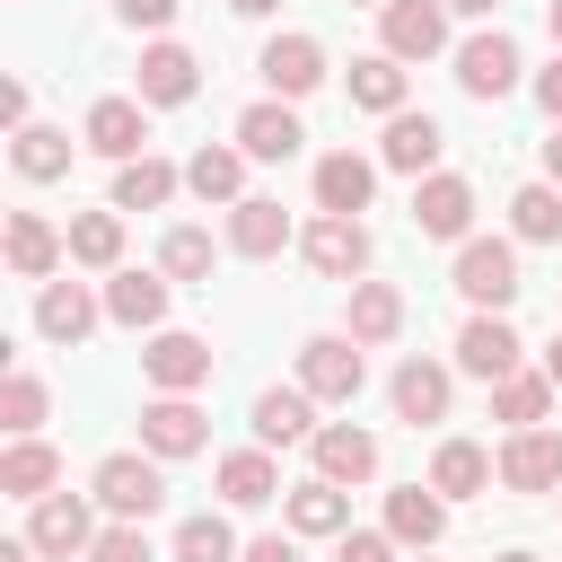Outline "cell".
<instances>
[{
	"mask_svg": "<svg viewBox=\"0 0 562 562\" xmlns=\"http://www.w3.org/2000/svg\"><path fill=\"white\" fill-rule=\"evenodd\" d=\"M413 228L422 237H465L474 228V184L465 176H422L413 184Z\"/></svg>",
	"mask_w": 562,
	"mask_h": 562,
	"instance_id": "obj_11",
	"label": "cell"
},
{
	"mask_svg": "<svg viewBox=\"0 0 562 562\" xmlns=\"http://www.w3.org/2000/svg\"><path fill=\"white\" fill-rule=\"evenodd\" d=\"M176 184H184V176L140 149V158H123V176H114V211H158V202H176Z\"/></svg>",
	"mask_w": 562,
	"mask_h": 562,
	"instance_id": "obj_29",
	"label": "cell"
},
{
	"mask_svg": "<svg viewBox=\"0 0 562 562\" xmlns=\"http://www.w3.org/2000/svg\"><path fill=\"white\" fill-rule=\"evenodd\" d=\"M360 351H369V342H351V334H316V342H299V386H307L316 404H351L360 378H369Z\"/></svg>",
	"mask_w": 562,
	"mask_h": 562,
	"instance_id": "obj_2",
	"label": "cell"
},
{
	"mask_svg": "<svg viewBox=\"0 0 562 562\" xmlns=\"http://www.w3.org/2000/svg\"><path fill=\"white\" fill-rule=\"evenodd\" d=\"M79 132H88V149H97V158H140V140H149V114H140V97H97Z\"/></svg>",
	"mask_w": 562,
	"mask_h": 562,
	"instance_id": "obj_12",
	"label": "cell"
},
{
	"mask_svg": "<svg viewBox=\"0 0 562 562\" xmlns=\"http://www.w3.org/2000/svg\"><path fill=\"white\" fill-rule=\"evenodd\" d=\"M501 0H448V18H492Z\"/></svg>",
	"mask_w": 562,
	"mask_h": 562,
	"instance_id": "obj_48",
	"label": "cell"
},
{
	"mask_svg": "<svg viewBox=\"0 0 562 562\" xmlns=\"http://www.w3.org/2000/svg\"><path fill=\"white\" fill-rule=\"evenodd\" d=\"M369 193H378V167L369 158H351V149H334V158H316V211H369Z\"/></svg>",
	"mask_w": 562,
	"mask_h": 562,
	"instance_id": "obj_21",
	"label": "cell"
},
{
	"mask_svg": "<svg viewBox=\"0 0 562 562\" xmlns=\"http://www.w3.org/2000/svg\"><path fill=\"white\" fill-rule=\"evenodd\" d=\"M9 158H18V176H26V184H53V176L70 167V132H53V123H26V132L9 140Z\"/></svg>",
	"mask_w": 562,
	"mask_h": 562,
	"instance_id": "obj_34",
	"label": "cell"
},
{
	"mask_svg": "<svg viewBox=\"0 0 562 562\" xmlns=\"http://www.w3.org/2000/svg\"><path fill=\"white\" fill-rule=\"evenodd\" d=\"M158 272H167V281H211V237H202V228H167Z\"/></svg>",
	"mask_w": 562,
	"mask_h": 562,
	"instance_id": "obj_41",
	"label": "cell"
},
{
	"mask_svg": "<svg viewBox=\"0 0 562 562\" xmlns=\"http://www.w3.org/2000/svg\"><path fill=\"white\" fill-rule=\"evenodd\" d=\"M544 378H553V386H562V334H553V342H544Z\"/></svg>",
	"mask_w": 562,
	"mask_h": 562,
	"instance_id": "obj_51",
	"label": "cell"
},
{
	"mask_svg": "<svg viewBox=\"0 0 562 562\" xmlns=\"http://www.w3.org/2000/svg\"><path fill=\"white\" fill-rule=\"evenodd\" d=\"M439 149H448V132H439L430 114H386V140H378V158H386L395 176H430V167H439Z\"/></svg>",
	"mask_w": 562,
	"mask_h": 562,
	"instance_id": "obj_16",
	"label": "cell"
},
{
	"mask_svg": "<svg viewBox=\"0 0 562 562\" xmlns=\"http://www.w3.org/2000/svg\"><path fill=\"white\" fill-rule=\"evenodd\" d=\"M518 351H527V342H518V334H509L492 307H483V316L457 334V369H465V378H483V386H492V378H509V369H518Z\"/></svg>",
	"mask_w": 562,
	"mask_h": 562,
	"instance_id": "obj_13",
	"label": "cell"
},
{
	"mask_svg": "<svg viewBox=\"0 0 562 562\" xmlns=\"http://www.w3.org/2000/svg\"><path fill=\"white\" fill-rule=\"evenodd\" d=\"M307 448H316V474H325V483H369V474H378V439L351 430V422H325Z\"/></svg>",
	"mask_w": 562,
	"mask_h": 562,
	"instance_id": "obj_19",
	"label": "cell"
},
{
	"mask_svg": "<svg viewBox=\"0 0 562 562\" xmlns=\"http://www.w3.org/2000/svg\"><path fill=\"white\" fill-rule=\"evenodd\" d=\"M176 562H237V536H228V518H184L176 527Z\"/></svg>",
	"mask_w": 562,
	"mask_h": 562,
	"instance_id": "obj_40",
	"label": "cell"
},
{
	"mask_svg": "<svg viewBox=\"0 0 562 562\" xmlns=\"http://www.w3.org/2000/svg\"><path fill=\"white\" fill-rule=\"evenodd\" d=\"M404 334V299L386 281H351V342H395Z\"/></svg>",
	"mask_w": 562,
	"mask_h": 562,
	"instance_id": "obj_33",
	"label": "cell"
},
{
	"mask_svg": "<svg viewBox=\"0 0 562 562\" xmlns=\"http://www.w3.org/2000/svg\"><path fill=\"white\" fill-rule=\"evenodd\" d=\"M378 35H386L395 61H430L448 44V0H386L378 9Z\"/></svg>",
	"mask_w": 562,
	"mask_h": 562,
	"instance_id": "obj_5",
	"label": "cell"
},
{
	"mask_svg": "<svg viewBox=\"0 0 562 562\" xmlns=\"http://www.w3.org/2000/svg\"><path fill=\"white\" fill-rule=\"evenodd\" d=\"M299 140H307V132H299V114H290L281 97H272V105H246V114H237V149H246V158H263V167L299 158Z\"/></svg>",
	"mask_w": 562,
	"mask_h": 562,
	"instance_id": "obj_15",
	"label": "cell"
},
{
	"mask_svg": "<svg viewBox=\"0 0 562 562\" xmlns=\"http://www.w3.org/2000/svg\"><path fill=\"white\" fill-rule=\"evenodd\" d=\"M114 18H123V26H167L176 0H114Z\"/></svg>",
	"mask_w": 562,
	"mask_h": 562,
	"instance_id": "obj_44",
	"label": "cell"
},
{
	"mask_svg": "<svg viewBox=\"0 0 562 562\" xmlns=\"http://www.w3.org/2000/svg\"><path fill=\"white\" fill-rule=\"evenodd\" d=\"M0 123H9V132H26V88H18V79L0 88Z\"/></svg>",
	"mask_w": 562,
	"mask_h": 562,
	"instance_id": "obj_47",
	"label": "cell"
},
{
	"mask_svg": "<svg viewBox=\"0 0 562 562\" xmlns=\"http://www.w3.org/2000/svg\"><path fill=\"white\" fill-rule=\"evenodd\" d=\"M202 439H211V422H202L193 395H149V404H140V448H149V457H193Z\"/></svg>",
	"mask_w": 562,
	"mask_h": 562,
	"instance_id": "obj_10",
	"label": "cell"
},
{
	"mask_svg": "<svg viewBox=\"0 0 562 562\" xmlns=\"http://www.w3.org/2000/svg\"><path fill=\"white\" fill-rule=\"evenodd\" d=\"M88 492H97L114 518H149V509L167 501V474H158L149 457H132V448H123V457H105V465H97V483H88Z\"/></svg>",
	"mask_w": 562,
	"mask_h": 562,
	"instance_id": "obj_7",
	"label": "cell"
},
{
	"mask_svg": "<svg viewBox=\"0 0 562 562\" xmlns=\"http://www.w3.org/2000/svg\"><path fill=\"white\" fill-rule=\"evenodd\" d=\"M457 88L483 97V105L509 97V88H518V44H509L501 26H492V35H465V44H457Z\"/></svg>",
	"mask_w": 562,
	"mask_h": 562,
	"instance_id": "obj_9",
	"label": "cell"
},
{
	"mask_svg": "<svg viewBox=\"0 0 562 562\" xmlns=\"http://www.w3.org/2000/svg\"><path fill=\"white\" fill-rule=\"evenodd\" d=\"M105 316L132 325V334H158V325H167V281H158V272H114V281H105Z\"/></svg>",
	"mask_w": 562,
	"mask_h": 562,
	"instance_id": "obj_23",
	"label": "cell"
},
{
	"mask_svg": "<svg viewBox=\"0 0 562 562\" xmlns=\"http://www.w3.org/2000/svg\"><path fill=\"white\" fill-rule=\"evenodd\" d=\"M360 9H386V0H360Z\"/></svg>",
	"mask_w": 562,
	"mask_h": 562,
	"instance_id": "obj_55",
	"label": "cell"
},
{
	"mask_svg": "<svg viewBox=\"0 0 562 562\" xmlns=\"http://www.w3.org/2000/svg\"><path fill=\"white\" fill-rule=\"evenodd\" d=\"M299 246H307V263H316L325 281H360V272H369V228H360L351 211H316Z\"/></svg>",
	"mask_w": 562,
	"mask_h": 562,
	"instance_id": "obj_3",
	"label": "cell"
},
{
	"mask_svg": "<svg viewBox=\"0 0 562 562\" xmlns=\"http://www.w3.org/2000/svg\"><path fill=\"white\" fill-rule=\"evenodd\" d=\"M61 483V457L44 448V439H9V457H0V492L9 501H44Z\"/></svg>",
	"mask_w": 562,
	"mask_h": 562,
	"instance_id": "obj_28",
	"label": "cell"
},
{
	"mask_svg": "<svg viewBox=\"0 0 562 562\" xmlns=\"http://www.w3.org/2000/svg\"><path fill=\"white\" fill-rule=\"evenodd\" d=\"M492 474H501V465H492L474 439H439V457H430V492H439V501H474Z\"/></svg>",
	"mask_w": 562,
	"mask_h": 562,
	"instance_id": "obj_27",
	"label": "cell"
},
{
	"mask_svg": "<svg viewBox=\"0 0 562 562\" xmlns=\"http://www.w3.org/2000/svg\"><path fill=\"white\" fill-rule=\"evenodd\" d=\"M290 527H299V536H342V527H351V501H342V483L307 474V483L290 492Z\"/></svg>",
	"mask_w": 562,
	"mask_h": 562,
	"instance_id": "obj_31",
	"label": "cell"
},
{
	"mask_svg": "<svg viewBox=\"0 0 562 562\" xmlns=\"http://www.w3.org/2000/svg\"><path fill=\"white\" fill-rule=\"evenodd\" d=\"M536 97H544V114H553V123H562V53H553V61H544V70H536Z\"/></svg>",
	"mask_w": 562,
	"mask_h": 562,
	"instance_id": "obj_45",
	"label": "cell"
},
{
	"mask_svg": "<svg viewBox=\"0 0 562 562\" xmlns=\"http://www.w3.org/2000/svg\"><path fill=\"white\" fill-rule=\"evenodd\" d=\"M334 562H395V536H369V527L351 536V527H342V536H334Z\"/></svg>",
	"mask_w": 562,
	"mask_h": 562,
	"instance_id": "obj_43",
	"label": "cell"
},
{
	"mask_svg": "<svg viewBox=\"0 0 562 562\" xmlns=\"http://www.w3.org/2000/svg\"><path fill=\"white\" fill-rule=\"evenodd\" d=\"M553 53H562V0H553Z\"/></svg>",
	"mask_w": 562,
	"mask_h": 562,
	"instance_id": "obj_53",
	"label": "cell"
},
{
	"mask_svg": "<svg viewBox=\"0 0 562 562\" xmlns=\"http://www.w3.org/2000/svg\"><path fill=\"white\" fill-rule=\"evenodd\" d=\"M518 290H527V281H518V246H509V237H465V246H457V299H474V307L501 316Z\"/></svg>",
	"mask_w": 562,
	"mask_h": 562,
	"instance_id": "obj_1",
	"label": "cell"
},
{
	"mask_svg": "<svg viewBox=\"0 0 562 562\" xmlns=\"http://www.w3.org/2000/svg\"><path fill=\"white\" fill-rule=\"evenodd\" d=\"M492 413H501L509 430H527V422H544V413H553V378H527V369H509V378H492Z\"/></svg>",
	"mask_w": 562,
	"mask_h": 562,
	"instance_id": "obj_36",
	"label": "cell"
},
{
	"mask_svg": "<svg viewBox=\"0 0 562 562\" xmlns=\"http://www.w3.org/2000/svg\"><path fill=\"white\" fill-rule=\"evenodd\" d=\"M26 544H35L44 562H70V553H88V544H97V518H88V501H79V492H44V501H35V518H26Z\"/></svg>",
	"mask_w": 562,
	"mask_h": 562,
	"instance_id": "obj_4",
	"label": "cell"
},
{
	"mask_svg": "<svg viewBox=\"0 0 562 562\" xmlns=\"http://www.w3.org/2000/svg\"><path fill=\"white\" fill-rule=\"evenodd\" d=\"M246 562H299V544H290V536H255V544H246Z\"/></svg>",
	"mask_w": 562,
	"mask_h": 562,
	"instance_id": "obj_46",
	"label": "cell"
},
{
	"mask_svg": "<svg viewBox=\"0 0 562 562\" xmlns=\"http://www.w3.org/2000/svg\"><path fill=\"white\" fill-rule=\"evenodd\" d=\"M272 492H281V474H272V457H263V448L220 457V501H228V509H263Z\"/></svg>",
	"mask_w": 562,
	"mask_h": 562,
	"instance_id": "obj_30",
	"label": "cell"
},
{
	"mask_svg": "<svg viewBox=\"0 0 562 562\" xmlns=\"http://www.w3.org/2000/svg\"><path fill=\"white\" fill-rule=\"evenodd\" d=\"M509 228H518L527 246H553V237H562V184H527V193L509 202Z\"/></svg>",
	"mask_w": 562,
	"mask_h": 562,
	"instance_id": "obj_38",
	"label": "cell"
},
{
	"mask_svg": "<svg viewBox=\"0 0 562 562\" xmlns=\"http://www.w3.org/2000/svg\"><path fill=\"white\" fill-rule=\"evenodd\" d=\"M88 562H158L149 553V536H140V518H114L97 544H88Z\"/></svg>",
	"mask_w": 562,
	"mask_h": 562,
	"instance_id": "obj_42",
	"label": "cell"
},
{
	"mask_svg": "<svg viewBox=\"0 0 562 562\" xmlns=\"http://www.w3.org/2000/svg\"><path fill=\"white\" fill-rule=\"evenodd\" d=\"M351 105L404 114V61H395V53H360V61H351Z\"/></svg>",
	"mask_w": 562,
	"mask_h": 562,
	"instance_id": "obj_32",
	"label": "cell"
},
{
	"mask_svg": "<svg viewBox=\"0 0 562 562\" xmlns=\"http://www.w3.org/2000/svg\"><path fill=\"white\" fill-rule=\"evenodd\" d=\"M544 176L562 184V123H553V140H544Z\"/></svg>",
	"mask_w": 562,
	"mask_h": 562,
	"instance_id": "obj_49",
	"label": "cell"
},
{
	"mask_svg": "<svg viewBox=\"0 0 562 562\" xmlns=\"http://www.w3.org/2000/svg\"><path fill=\"white\" fill-rule=\"evenodd\" d=\"M61 255H70V237H53V220L9 211V272H18V281H53Z\"/></svg>",
	"mask_w": 562,
	"mask_h": 562,
	"instance_id": "obj_22",
	"label": "cell"
},
{
	"mask_svg": "<svg viewBox=\"0 0 562 562\" xmlns=\"http://www.w3.org/2000/svg\"><path fill=\"white\" fill-rule=\"evenodd\" d=\"M492 562H536V553H492Z\"/></svg>",
	"mask_w": 562,
	"mask_h": 562,
	"instance_id": "obj_54",
	"label": "cell"
},
{
	"mask_svg": "<svg viewBox=\"0 0 562 562\" xmlns=\"http://www.w3.org/2000/svg\"><path fill=\"white\" fill-rule=\"evenodd\" d=\"M0 562H35V544H26V536H18V544H0Z\"/></svg>",
	"mask_w": 562,
	"mask_h": 562,
	"instance_id": "obj_52",
	"label": "cell"
},
{
	"mask_svg": "<svg viewBox=\"0 0 562 562\" xmlns=\"http://www.w3.org/2000/svg\"><path fill=\"white\" fill-rule=\"evenodd\" d=\"M255 439H263V448L316 439V395H307V386H263V395H255Z\"/></svg>",
	"mask_w": 562,
	"mask_h": 562,
	"instance_id": "obj_18",
	"label": "cell"
},
{
	"mask_svg": "<svg viewBox=\"0 0 562 562\" xmlns=\"http://www.w3.org/2000/svg\"><path fill=\"white\" fill-rule=\"evenodd\" d=\"M184 184H193L202 202H246V149H193Z\"/></svg>",
	"mask_w": 562,
	"mask_h": 562,
	"instance_id": "obj_35",
	"label": "cell"
},
{
	"mask_svg": "<svg viewBox=\"0 0 562 562\" xmlns=\"http://www.w3.org/2000/svg\"><path fill=\"white\" fill-rule=\"evenodd\" d=\"M228 246H237V255H255V263H263V255H281V246H290V211H281L272 193L228 202Z\"/></svg>",
	"mask_w": 562,
	"mask_h": 562,
	"instance_id": "obj_17",
	"label": "cell"
},
{
	"mask_svg": "<svg viewBox=\"0 0 562 562\" xmlns=\"http://www.w3.org/2000/svg\"><path fill=\"white\" fill-rule=\"evenodd\" d=\"M439 527H448V501L430 492V483H404V492H386V536L395 544H439Z\"/></svg>",
	"mask_w": 562,
	"mask_h": 562,
	"instance_id": "obj_24",
	"label": "cell"
},
{
	"mask_svg": "<svg viewBox=\"0 0 562 562\" xmlns=\"http://www.w3.org/2000/svg\"><path fill=\"white\" fill-rule=\"evenodd\" d=\"M228 9H237V18H272L281 0H228Z\"/></svg>",
	"mask_w": 562,
	"mask_h": 562,
	"instance_id": "obj_50",
	"label": "cell"
},
{
	"mask_svg": "<svg viewBox=\"0 0 562 562\" xmlns=\"http://www.w3.org/2000/svg\"><path fill=\"white\" fill-rule=\"evenodd\" d=\"M35 422H44V378L9 369V386H0V430H9V439H35Z\"/></svg>",
	"mask_w": 562,
	"mask_h": 562,
	"instance_id": "obj_39",
	"label": "cell"
},
{
	"mask_svg": "<svg viewBox=\"0 0 562 562\" xmlns=\"http://www.w3.org/2000/svg\"><path fill=\"white\" fill-rule=\"evenodd\" d=\"M395 422H448V369L439 360H404L395 369Z\"/></svg>",
	"mask_w": 562,
	"mask_h": 562,
	"instance_id": "obj_26",
	"label": "cell"
},
{
	"mask_svg": "<svg viewBox=\"0 0 562 562\" xmlns=\"http://www.w3.org/2000/svg\"><path fill=\"white\" fill-rule=\"evenodd\" d=\"M263 79H272V97L325 88V44H316V35H272V44H263Z\"/></svg>",
	"mask_w": 562,
	"mask_h": 562,
	"instance_id": "obj_14",
	"label": "cell"
},
{
	"mask_svg": "<svg viewBox=\"0 0 562 562\" xmlns=\"http://www.w3.org/2000/svg\"><path fill=\"white\" fill-rule=\"evenodd\" d=\"M501 483H509V492H562V430H544V422L509 430V448H501Z\"/></svg>",
	"mask_w": 562,
	"mask_h": 562,
	"instance_id": "obj_8",
	"label": "cell"
},
{
	"mask_svg": "<svg viewBox=\"0 0 562 562\" xmlns=\"http://www.w3.org/2000/svg\"><path fill=\"white\" fill-rule=\"evenodd\" d=\"M114 255H123V211H79L70 220V263L114 272Z\"/></svg>",
	"mask_w": 562,
	"mask_h": 562,
	"instance_id": "obj_37",
	"label": "cell"
},
{
	"mask_svg": "<svg viewBox=\"0 0 562 562\" xmlns=\"http://www.w3.org/2000/svg\"><path fill=\"white\" fill-rule=\"evenodd\" d=\"M88 325H97V299H88L79 281H44V299H35V334H44V342H88Z\"/></svg>",
	"mask_w": 562,
	"mask_h": 562,
	"instance_id": "obj_25",
	"label": "cell"
},
{
	"mask_svg": "<svg viewBox=\"0 0 562 562\" xmlns=\"http://www.w3.org/2000/svg\"><path fill=\"white\" fill-rule=\"evenodd\" d=\"M140 378H149L158 395H193V386H211V342H202V334H149Z\"/></svg>",
	"mask_w": 562,
	"mask_h": 562,
	"instance_id": "obj_6",
	"label": "cell"
},
{
	"mask_svg": "<svg viewBox=\"0 0 562 562\" xmlns=\"http://www.w3.org/2000/svg\"><path fill=\"white\" fill-rule=\"evenodd\" d=\"M193 88H202V61L184 44H149L140 53V105H184Z\"/></svg>",
	"mask_w": 562,
	"mask_h": 562,
	"instance_id": "obj_20",
	"label": "cell"
}]
</instances>
